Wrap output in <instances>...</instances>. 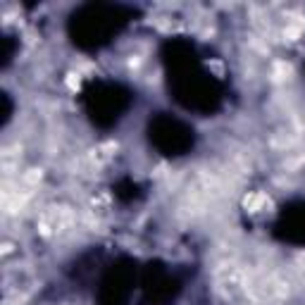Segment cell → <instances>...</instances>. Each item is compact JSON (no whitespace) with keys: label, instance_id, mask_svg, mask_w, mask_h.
<instances>
[{"label":"cell","instance_id":"obj_1","mask_svg":"<svg viewBox=\"0 0 305 305\" xmlns=\"http://www.w3.org/2000/svg\"><path fill=\"white\" fill-rule=\"evenodd\" d=\"M72 76H76V84H79V76H81V72H72ZM67 84H69V88H74V79H67Z\"/></svg>","mask_w":305,"mask_h":305}]
</instances>
